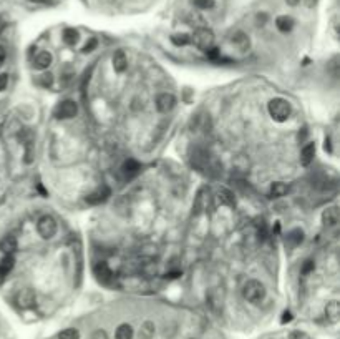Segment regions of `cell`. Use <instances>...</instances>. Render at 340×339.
<instances>
[{
	"label": "cell",
	"mask_w": 340,
	"mask_h": 339,
	"mask_svg": "<svg viewBox=\"0 0 340 339\" xmlns=\"http://www.w3.org/2000/svg\"><path fill=\"white\" fill-rule=\"evenodd\" d=\"M110 195H111L110 188H108V186H102V188L95 190L93 193H90L88 197H86V203H90V205H100V203L106 201Z\"/></svg>",
	"instance_id": "cell-8"
},
{
	"label": "cell",
	"mask_w": 340,
	"mask_h": 339,
	"mask_svg": "<svg viewBox=\"0 0 340 339\" xmlns=\"http://www.w3.org/2000/svg\"><path fill=\"white\" fill-rule=\"evenodd\" d=\"M56 229H58V225H56V220L50 215H43L37 223V231L38 234L43 238V240H52V238L56 234Z\"/></svg>",
	"instance_id": "cell-3"
},
{
	"label": "cell",
	"mask_w": 340,
	"mask_h": 339,
	"mask_svg": "<svg viewBox=\"0 0 340 339\" xmlns=\"http://www.w3.org/2000/svg\"><path fill=\"white\" fill-rule=\"evenodd\" d=\"M77 112H78V107L73 100H63V102H60L58 105H56L55 116L58 120H70L77 115Z\"/></svg>",
	"instance_id": "cell-5"
},
{
	"label": "cell",
	"mask_w": 340,
	"mask_h": 339,
	"mask_svg": "<svg viewBox=\"0 0 340 339\" xmlns=\"http://www.w3.org/2000/svg\"><path fill=\"white\" fill-rule=\"evenodd\" d=\"M217 199H219V203H221V205H224V206H234V205H236L234 195L231 193L228 188H219V190H217Z\"/></svg>",
	"instance_id": "cell-18"
},
{
	"label": "cell",
	"mask_w": 340,
	"mask_h": 339,
	"mask_svg": "<svg viewBox=\"0 0 340 339\" xmlns=\"http://www.w3.org/2000/svg\"><path fill=\"white\" fill-rule=\"evenodd\" d=\"M8 85V75L7 73H0V92L5 90Z\"/></svg>",
	"instance_id": "cell-34"
},
{
	"label": "cell",
	"mask_w": 340,
	"mask_h": 339,
	"mask_svg": "<svg viewBox=\"0 0 340 339\" xmlns=\"http://www.w3.org/2000/svg\"><path fill=\"white\" fill-rule=\"evenodd\" d=\"M95 276L98 278V281L102 282H108L111 280V269L108 268L106 263H98L97 266H95Z\"/></svg>",
	"instance_id": "cell-16"
},
{
	"label": "cell",
	"mask_w": 340,
	"mask_h": 339,
	"mask_svg": "<svg viewBox=\"0 0 340 339\" xmlns=\"http://www.w3.org/2000/svg\"><path fill=\"white\" fill-rule=\"evenodd\" d=\"M276 27L281 30L282 33H287L294 28V19L289 15H281L276 19Z\"/></svg>",
	"instance_id": "cell-17"
},
{
	"label": "cell",
	"mask_w": 340,
	"mask_h": 339,
	"mask_svg": "<svg viewBox=\"0 0 340 339\" xmlns=\"http://www.w3.org/2000/svg\"><path fill=\"white\" fill-rule=\"evenodd\" d=\"M38 84L42 86H50L53 84V75H52V73H43V75L38 77Z\"/></svg>",
	"instance_id": "cell-29"
},
{
	"label": "cell",
	"mask_w": 340,
	"mask_h": 339,
	"mask_svg": "<svg viewBox=\"0 0 340 339\" xmlns=\"http://www.w3.org/2000/svg\"><path fill=\"white\" fill-rule=\"evenodd\" d=\"M287 3H289L290 7H295V5H299L300 3V0H286Z\"/></svg>",
	"instance_id": "cell-39"
},
{
	"label": "cell",
	"mask_w": 340,
	"mask_h": 339,
	"mask_svg": "<svg viewBox=\"0 0 340 339\" xmlns=\"http://www.w3.org/2000/svg\"><path fill=\"white\" fill-rule=\"evenodd\" d=\"M17 250V240L14 236H5L2 241H0V251H3L5 254H12Z\"/></svg>",
	"instance_id": "cell-21"
},
{
	"label": "cell",
	"mask_w": 340,
	"mask_h": 339,
	"mask_svg": "<svg viewBox=\"0 0 340 339\" xmlns=\"http://www.w3.org/2000/svg\"><path fill=\"white\" fill-rule=\"evenodd\" d=\"M58 339H80V333L75 328H67L58 334Z\"/></svg>",
	"instance_id": "cell-26"
},
{
	"label": "cell",
	"mask_w": 340,
	"mask_h": 339,
	"mask_svg": "<svg viewBox=\"0 0 340 339\" xmlns=\"http://www.w3.org/2000/svg\"><path fill=\"white\" fill-rule=\"evenodd\" d=\"M287 191H289V188H287L286 183H282V181H276V183H272L271 190H269V197L281 198V197H284Z\"/></svg>",
	"instance_id": "cell-23"
},
{
	"label": "cell",
	"mask_w": 340,
	"mask_h": 339,
	"mask_svg": "<svg viewBox=\"0 0 340 339\" xmlns=\"http://www.w3.org/2000/svg\"><path fill=\"white\" fill-rule=\"evenodd\" d=\"M111 63H113L115 72L123 73L126 68H128V58H126L125 52L123 50H116L115 54H113V56H111Z\"/></svg>",
	"instance_id": "cell-10"
},
{
	"label": "cell",
	"mask_w": 340,
	"mask_h": 339,
	"mask_svg": "<svg viewBox=\"0 0 340 339\" xmlns=\"http://www.w3.org/2000/svg\"><path fill=\"white\" fill-rule=\"evenodd\" d=\"M174 105H176V98H174L173 93H159L158 98H156V108H158V112L161 113H169L174 108Z\"/></svg>",
	"instance_id": "cell-7"
},
{
	"label": "cell",
	"mask_w": 340,
	"mask_h": 339,
	"mask_svg": "<svg viewBox=\"0 0 340 339\" xmlns=\"http://www.w3.org/2000/svg\"><path fill=\"white\" fill-rule=\"evenodd\" d=\"M5 56H7V54H5V49H3V47L0 45V65H2L3 62H5Z\"/></svg>",
	"instance_id": "cell-38"
},
{
	"label": "cell",
	"mask_w": 340,
	"mask_h": 339,
	"mask_svg": "<svg viewBox=\"0 0 340 339\" xmlns=\"http://www.w3.org/2000/svg\"><path fill=\"white\" fill-rule=\"evenodd\" d=\"M52 60H53V56L49 52H38L33 58V67L37 70H45V68H49L52 65Z\"/></svg>",
	"instance_id": "cell-11"
},
{
	"label": "cell",
	"mask_w": 340,
	"mask_h": 339,
	"mask_svg": "<svg viewBox=\"0 0 340 339\" xmlns=\"http://www.w3.org/2000/svg\"><path fill=\"white\" fill-rule=\"evenodd\" d=\"M300 2H302V3H304V5H306V7L312 8V7H315L317 0H300Z\"/></svg>",
	"instance_id": "cell-37"
},
{
	"label": "cell",
	"mask_w": 340,
	"mask_h": 339,
	"mask_svg": "<svg viewBox=\"0 0 340 339\" xmlns=\"http://www.w3.org/2000/svg\"><path fill=\"white\" fill-rule=\"evenodd\" d=\"M314 156H315V145L314 143H307L302 150H300V163L304 167H309L314 162Z\"/></svg>",
	"instance_id": "cell-14"
},
{
	"label": "cell",
	"mask_w": 340,
	"mask_h": 339,
	"mask_svg": "<svg viewBox=\"0 0 340 339\" xmlns=\"http://www.w3.org/2000/svg\"><path fill=\"white\" fill-rule=\"evenodd\" d=\"M325 318L329 319L332 324L339 323V319H340V304H339V301L327 303V306H325Z\"/></svg>",
	"instance_id": "cell-13"
},
{
	"label": "cell",
	"mask_w": 340,
	"mask_h": 339,
	"mask_svg": "<svg viewBox=\"0 0 340 339\" xmlns=\"http://www.w3.org/2000/svg\"><path fill=\"white\" fill-rule=\"evenodd\" d=\"M206 55H208L211 60H216L217 56H219V49H216V47H211V49L206 50Z\"/></svg>",
	"instance_id": "cell-33"
},
{
	"label": "cell",
	"mask_w": 340,
	"mask_h": 339,
	"mask_svg": "<svg viewBox=\"0 0 340 339\" xmlns=\"http://www.w3.org/2000/svg\"><path fill=\"white\" fill-rule=\"evenodd\" d=\"M189 40H191V37L186 35V33H174V35L171 37V42L178 47L186 45V43H189Z\"/></svg>",
	"instance_id": "cell-27"
},
{
	"label": "cell",
	"mask_w": 340,
	"mask_h": 339,
	"mask_svg": "<svg viewBox=\"0 0 340 339\" xmlns=\"http://www.w3.org/2000/svg\"><path fill=\"white\" fill-rule=\"evenodd\" d=\"M91 339H108V333L105 329H97V331L91 334Z\"/></svg>",
	"instance_id": "cell-32"
},
{
	"label": "cell",
	"mask_w": 340,
	"mask_h": 339,
	"mask_svg": "<svg viewBox=\"0 0 340 339\" xmlns=\"http://www.w3.org/2000/svg\"><path fill=\"white\" fill-rule=\"evenodd\" d=\"M155 323L153 321H145V323L141 324V328H139L138 331V339H153L155 336Z\"/></svg>",
	"instance_id": "cell-19"
},
{
	"label": "cell",
	"mask_w": 340,
	"mask_h": 339,
	"mask_svg": "<svg viewBox=\"0 0 340 339\" xmlns=\"http://www.w3.org/2000/svg\"><path fill=\"white\" fill-rule=\"evenodd\" d=\"M322 223H324V226H327V228H332V226H335L339 223V210L335 206L332 208H327V210L322 213Z\"/></svg>",
	"instance_id": "cell-12"
},
{
	"label": "cell",
	"mask_w": 340,
	"mask_h": 339,
	"mask_svg": "<svg viewBox=\"0 0 340 339\" xmlns=\"http://www.w3.org/2000/svg\"><path fill=\"white\" fill-rule=\"evenodd\" d=\"M121 170H123L125 175L130 178V176H134V175H136V173H138L141 168H139V163L136 162V160L130 158V160H126V162L123 163V168H121Z\"/></svg>",
	"instance_id": "cell-24"
},
{
	"label": "cell",
	"mask_w": 340,
	"mask_h": 339,
	"mask_svg": "<svg viewBox=\"0 0 340 339\" xmlns=\"http://www.w3.org/2000/svg\"><path fill=\"white\" fill-rule=\"evenodd\" d=\"M35 299H37V298H35L33 289L24 288V289H20L19 293H17L15 303H17V306L22 308V310H30V308L35 306Z\"/></svg>",
	"instance_id": "cell-6"
},
{
	"label": "cell",
	"mask_w": 340,
	"mask_h": 339,
	"mask_svg": "<svg viewBox=\"0 0 340 339\" xmlns=\"http://www.w3.org/2000/svg\"><path fill=\"white\" fill-rule=\"evenodd\" d=\"M28 2H35V3H49L50 0H28Z\"/></svg>",
	"instance_id": "cell-41"
},
{
	"label": "cell",
	"mask_w": 340,
	"mask_h": 339,
	"mask_svg": "<svg viewBox=\"0 0 340 339\" xmlns=\"http://www.w3.org/2000/svg\"><path fill=\"white\" fill-rule=\"evenodd\" d=\"M97 45H98L97 38H90V40L86 42V43H85V47H83V54H88V52H93L95 49H97Z\"/></svg>",
	"instance_id": "cell-31"
},
{
	"label": "cell",
	"mask_w": 340,
	"mask_h": 339,
	"mask_svg": "<svg viewBox=\"0 0 340 339\" xmlns=\"http://www.w3.org/2000/svg\"><path fill=\"white\" fill-rule=\"evenodd\" d=\"M193 5L201 8V10H211V8H214L216 2L214 0H193Z\"/></svg>",
	"instance_id": "cell-28"
},
{
	"label": "cell",
	"mask_w": 340,
	"mask_h": 339,
	"mask_svg": "<svg viewBox=\"0 0 340 339\" xmlns=\"http://www.w3.org/2000/svg\"><path fill=\"white\" fill-rule=\"evenodd\" d=\"M231 42H233V45L236 47L239 52H247L251 47L249 37H247V33H244V32H234L233 35H231Z\"/></svg>",
	"instance_id": "cell-9"
},
{
	"label": "cell",
	"mask_w": 340,
	"mask_h": 339,
	"mask_svg": "<svg viewBox=\"0 0 340 339\" xmlns=\"http://www.w3.org/2000/svg\"><path fill=\"white\" fill-rule=\"evenodd\" d=\"M242 296H244L246 301L257 304L259 301H262L264 296H265L264 284L261 281H257V280L246 281V282H244V286H242Z\"/></svg>",
	"instance_id": "cell-2"
},
{
	"label": "cell",
	"mask_w": 340,
	"mask_h": 339,
	"mask_svg": "<svg viewBox=\"0 0 340 339\" xmlns=\"http://www.w3.org/2000/svg\"><path fill=\"white\" fill-rule=\"evenodd\" d=\"M63 42L67 43V45H75V43L78 42V32L75 28H67L63 32Z\"/></svg>",
	"instance_id": "cell-25"
},
{
	"label": "cell",
	"mask_w": 340,
	"mask_h": 339,
	"mask_svg": "<svg viewBox=\"0 0 340 339\" xmlns=\"http://www.w3.org/2000/svg\"><path fill=\"white\" fill-rule=\"evenodd\" d=\"M290 319H292V314H290L289 311H286L284 314H282V319H281V323H282V324H286V323H289Z\"/></svg>",
	"instance_id": "cell-35"
},
{
	"label": "cell",
	"mask_w": 340,
	"mask_h": 339,
	"mask_svg": "<svg viewBox=\"0 0 340 339\" xmlns=\"http://www.w3.org/2000/svg\"><path fill=\"white\" fill-rule=\"evenodd\" d=\"M14 264H15V258L14 254H5L0 261V281H3V278L8 276V273L14 269Z\"/></svg>",
	"instance_id": "cell-15"
},
{
	"label": "cell",
	"mask_w": 340,
	"mask_h": 339,
	"mask_svg": "<svg viewBox=\"0 0 340 339\" xmlns=\"http://www.w3.org/2000/svg\"><path fill=\"white\" fill-rule=\"evenodd\" d=\"M193 42H194V45L198 47V49L206 52L208 49H211V47L214 45V33H212L211 30L206 28V27H199L194 32Z\"/></svg>",
	"instance_id": "cell-4"
},
{
	"label": "cell",
	"mask_w": 340,
	"mask_h": 339,
	"mask_svg": "<svg viewBox=\"0 0 340 339\" xmlns=\"http://www.w3.org/2000/svg\"><path fill=\"white\" fill-rule=\"evenodd\" d=\"M314 269H315V263H314L312 259H307V261L302 264V269H300V271H302V275H309Z\"/></svg>",
	"instance_id": "cell-30"
},
{
	"label": "cell",
	"mask_w": 340,
	"mask_h": 339,
	"mask_svg": "<svg viewBox=\"0 0 340 339\" xmlns=\"http://www.w3.org/2000/svg\"><path fill=\"white\" fill-rule=\"evenodd\" d=\"M267 110H269V115L272 116V120L279 121V123L289 120V116L292 113L290 103L284 98H272L271 102L267 103Z\"/></svg>",
	"instance_id": "cell-1"
},
{
	"label": "cell",
	"mask_w": 340,
	"mask_h": 339,
	"mask_svg": "<svg viewBox=\"0 0 340 339\" xmlns=\"http://www.w3.org/2000/svg\"><path fill=\"white\" fill-rule=\"evenodd\" d=\"M134 336V331L131 328V324H120L118 329L115 333V339H133Z\"/></svg>",
	"instance_id": "cell-22"
},
{
	"label": "cell",
	"mask_w": 340,
	"mask_h": 339,
	"mask_svg": "<svg viewBox=\"0 0 340 339\" xmlns=\"http://www.w3.org/2000/svg\"><path fill=\"white\" fill-rule=\"evenodd\" d=\"M302 240H304V231H302V229H299V228H295V229H292L289 234H287L286 245L290 246V248H295L297 245L302 243Z\"/></svg>",
	"instance_id": "cell-20"
},
{
	"label": "cell",
	"mask_w": 340,
	"mask_h": 339,
	"mask_svg": "<svg viewBox=\"0 0 340 339\" xmlns=\"http://www.w3.org/2000/svg\"><path fill=\"white\" fill-rule=\"evenodd\" d=\"M3 28H5V19H3V17H0V33H2Z\"/></svg>",
	"instance_id": "cell-40"
},
{
	"label": "cell",
	"mask_w": 340,
	"mask_h": 339,
	"mask_svg": "<svg viewBox=\"0 0 340 339\" xmlns=\"http://www.w3.org/2000/svg\"><path fill=\"white\" fill-rule=\"evenodd\" d=\"M289 339H304V333H300V331H292L290 336H289Z\"/></svg>",
	"instance_id": "cell-36"
}]
</instances>
